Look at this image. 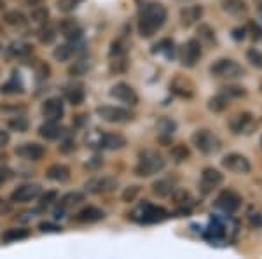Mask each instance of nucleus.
<instances>
[{"label":"nucleus","instance_id":"obj_1","mask_svg":"<svg viewBox=\"0 0 262 259\" xmlns=\"http://www.w3.org/2000/svg\"><path fill=\"white\" fill-rule=\"evenodd\" d=\"M166 16L168 12L161 4L150 2L147 6H143L140 11V18H138V32H140V35L145 37V39L152 37L164 25Z\"/></svg>","mask_w":262,"mask_h":259},{"label":"nucleus","instance_id":"obj_2","mask_svg":"<svg viewBox=\"0 0 262 259\" xmlns=\"http://www.w3.org/2000/svg\"><path fill=\"white\" fill-rule=\"evenodd\" d=\"M166 161L159 152L156 151H145L140 154V160H138L137 167H135V173L138 177H150L154 173H159L164 168Z\"/></svg>","mask_w":262,"mask_h":259},{"label":"nucleus","instance_id":"obj_3","mask_svg":"<svg viewBox=\"0 0 262 259\" xmlns=\"http://www.w3.org/2000/svg\"><path fill=\"white\" fill-rule=\"evenodd\" d=\"M192 146L196 147L198 151L203 152V154L210 156V154H217L222 147L221 138L215 133H212L210 130H198L192 133Z\"/></svg>","mask_w":262,"mask_h":259},{"label":"nucleus","instance_id":"obj_4","mask_svg":"<svg viewBox=\"0 0 262 259\" xmlns=\"http://www.w3.org/2000/svg\"><path fill=\"white\" fill-rule=\"evenodd\" d=\"M88 146L93 149H122L126 146V138L119 133H101L95 131L90 138H88Z\"/></svg>","mask_w":262,"mask_h":259},{"label":"nucleus","instance_id":"obj_5","mask_svg":"<svg viewBox=\"0 0 262 259\" xmlns=\"http://www.w3.org/2000/svg\"><path fill=\"white\" fill-rule=\"evenodd\" d=\"M168 217V212L163 209V207H158V205H152V203L145 202L142 203L138 209L133 210L131 214V219L133 221H138V223H145V224H150V223H161Z\"/></svg>","mask_w":262,"mask_h":259},{"label":"nucleus","instance_id":"obj_6","mask_svg":"<svg viewBox=\"0 0 262 259\" xmlns=\"http://www.w3.org/2000/svg\"><path fill=\"white\" fill-rule=\"evenodd\" d=\"M210 72L215 77H222V79H232V77H239V75L245 74V69L242 65H238L236 62L227 60V58H222V60L215 62L212 67H210Z\"/></svg>","mask_w":262,"mask_h":259},{"label":"nucleus","instance_id":"obj_7","mask_svg":"<svg viewBox=\"0 0 262 259\" xmlns=\"http://www.w3.org/2000/svg\"><path fill=\"white\" fill-rule=\"evenodd\" d=\"M96 114L107 123H114V125H121V123H128L133 119V114L128 109L114 107V105H101L96 109Z\"/></svg>","mask_w":262,"mask_h":259},{"label":"nucleus","instance_id":"obj_8","mask_svg":"<svg viewBox=\"0 0 262 259\" xmlns=\"http://www.w3.org/2000/svg\"><path fill=\"white\" fill-rule=\"evenodd\" d=\"M201 58V42L198 39H189L180 49V62L184 67H194Z\"/></svg>","mask_w":262,"mask_h":259},{"label":"nucleus","instance_id":"obj_9","mask_svg":"<svg viewBox=\"0 0 262 259\" xmlns=\"http://www.w3.org/2000/svg\"><path fill=\"white\" fill-rule=\"evenodd\" d=\"M117 181L114 177H93L84 184V189L91 194H105L111 193L112 189H116Z\"/></svg>","mask_w":262,"mask_h":259},{"label":"nucleus","instance_id":"obj_10","mask_svg":"<svg viewBox=\"0 0 262 259\" xmlns=\"http://www.w3.org/2000/svg\"><path fill=\"white\" fill-rule=\"evenodd\" d=\"M239 203H242V198H239L234 191L227 189L219 194L215 205H217V209H221L224 214H234V212L239 209Z\"/></svg>","mask_w":262,"mask_h":259},{"label":"nucleus","instance_id":"obj_11","mask_svg":"<svg viewBox=\"0 0 262 259\" xmlns=\"http://www.w3.org/2000/svg\"><path fill=\"white\" fill-rule=\"evenodd\" d=\"M40 186L39 184H23L16 188L11 194V202L14 203H28L32 200L40 196Z\"/></svg>","mask_w":262,"mask_h":259},{"label":"nucleus","instance_id":"obj_12","mask_svg":"<svg viewBox=\"0 0 262 259\" xmlns=\"http://www.w3.org/2000/svg\"><path fill=\"white\" fill-rule=\"evenodd\" d=\"M111 96H114L116 100H119V102H122V104H126V105H137L138 104L137 91H135L133 88H131L129 84H126V83L114 84L112 90H111Z\"/></svg>","mask_w":262,"mask_h":259},{"label":"nucleus","instance_id":"obj_13","mask_svg":"<svg viewBox=\"0 0 262 259\" xmlns=\"http://www.w3.org/2000/svg\"><path fill=\"white\" fill-rule=\"evenodd\" d=\"M40 112H42V116H44L46 119H49V121H60L61 116H63V112H65L61 98H58V96L48 98V100L44 102V104H42Z\"/></svg>","mask_w":262,"mask_h":259},{"label":"nucleus","instance_id":"obj_14","mask_svg":"<svg viewBox=\"0 0 262 259\" xmlns=\"http://www.w3.org/2000/svg\"><path fill=\"white\" fill-rule=\"evenodd\" d=\"M16 154L27 161H39L44 158L46 149H44V146H40V144H37V142H27L16 147Z\"/></svg>","mask_w":262,"mask_h":259},{"label":"nucleus","instance_id":"obj_15","mask_svg":"<svg viewBox=\"0 0 262 259\" xmlns=\"http://www.w3.org/2000/svg\"><path fill=\"white\" fill-rule=\"evenodd\" d=\"M222 165H224V168H227L232 173H248L250 172V161L242 154H236V152L227 154L226 158L222 160Z\"/></svg>","mask_w":262,"mask_h":259},{"label":"nucleus","instance_id":"obj_16","mask_svg":"<svg viewBox=\"0 0 262 259\" xmlns=\"http://www.w3.org/2000/svg\"><path fill=\"white\" fill-rule=\"evenodd\" d=\"M229 126L234 133H252V130L255 128V119H253L250 112H242L232 117L229 121Z\"/></svg>","mask_w":262,"mask_h":259},{"label":"nucleus","instance_id":"obj_17","mask_svg":"<svg viewBox=\"0 0 262 259\" xmlns=\"http://www.w3.org/2000/svg\"><path fill=\"white\" fill-rule=\"evenodd\" d=\"M222 181H224V177H222V173L219 172V170L205 168V170H203V173H201L200 186H201L203 193H210V191H213L215 188H219V186L222 184Z\"/></svg>","mask_w":262,"mask_h":259},{"label":"nucleus","instance_id":"obj_18","mask_svg":"<svg viewBox=\"0 0 262 259\" xmlns=\"http://www.w3.org/2000/svg\"><path fill=\"white\" fill-rule=\"evenodd\" d=\"M58 28H60L61 35L67 37V39H70V41H79L82 35L81 25H79L75 19H61L60 25H58Z\"/></svg>","mask_w":262,"mask_h":259},{"label":"nucleus","instance_id":"obj_19","mask_svg":"<svg viewBox=\"0 0 262 259\" xmlns=\"http://www.w3.org/2000/svg\"><path fill=\"white\" fill-rule=\"evenodd\" d=\"M105 219V212L98 209V207H84L82 210L77 212V215H75V221H79V223H98V221H103Z\"/></svg>","mask_w":262,"mask_h":259},{"label":"nucleus","instance_id":"obj_20","mask_svg":"<svg viewBox=\"0 0 262 259\" xmlns=\"http://www.w3.org/2000/svg\"><path fill=\"white\" fill-rule=\"evenodd\" d=\"M70 175H72V172H70V168L67 167V165H63V163H54V165H51V167L48 168V172H46V177H48L49 181H53V182H67V181H70Z\"/></svg>","mask_w":262,"mask_h":259},{"label":"nucleus","instance_id":"obj_21","mask_svg":"<svg viewBox=\"0 0 262 259\" xmlns=\"http://www.w3.org/2000/svg\"><path fill=\"white\" fill-rule=\"evenodd\" d=\"M170 88L177 96H180V98H192V95H194L192 83L184 77H175Z\"/></svg>","mask_w":262,"mask_h":259},{"label":"nucleus","instance_id":"obj_22","mask_svg":"<svg viewBox=\"0 0 262 259\" xmlns=\"http://www.w3.org/2000/svg\"><path fill=\"white\" fill-rule=\"evenodd\" d=\"M39 135L46 140H56L63 135V126L58 125V121H46L39 126Z\"/></svg>","mask_w":262,"mask_h":259},{"label":"nucleus","instance_id":"obj_23","mask_svg":"<svg viewBox=\"0 0 262 259\" xmlns=\"http://www.w3.org/2000/svg\"><path fill=\"white\" fill-rule=\"evenodd\" d=\"M203 14V7L201 6H189L185 9H182L180 12V19L184 27H191V25L196 23L198 19L201 18Z\"/></svg>","mask_w":262,"mask_h":259},{"label":"nucleus","instance_id":"obj_24","mask_svg":"<svg viewBox=\"0 0 262 259\" xmlns=\"http://www.w3.org/2000/svg\"><path fill=\"white\" fill-rule=\"evenodd\" d=\"M77 44H75V41H72V44H61L58 46L56 49H54L53 56L56 62H69L72 56H74L75 53H77Z\"/></svg>","mask_w":262,"mask_h":259},{"label":"nucleus","instance_id":"obj_25","mask_svg":"<svg viewBox=\"0 0 262 259\" xmlns=\"http://www.w3.org/2000/svg\"><path fill=\"white\" fill-rule=\"evenodd\" d=\"M30 236V231L25 228H9L6 229V231L2 233V236H0V240L4 242V244H11V242H18V240H25Z\"/></svg>","mask_w":262,"mask_h":259},{"label":"nucleus","instance_id":"obj_26","mask_svg":"<svg viewBox=\"0 0 262 259\" xmlns=\"http://www.w3.org/2000/svg\"><path fill=\"white\" fill-rule=\"evenodd\" d=\"M222 9L232 16H242L248 11L245 0H222Z\"/></svg>","mask_w":262,"mask_h":259},{"label":"nucleus","instance_id":"obj_27","mask_svg":"<svg viewBox=\"0 0 262 259\" xmlns=\"http://www.w3.org/2000/svg\"><path fill=\"white\" fill-rule=\"evenodd\" d=\"M67 95V100L69 104L72 105H81L84 98H86V91H84V86L82 84H74V86H69L65 91Z\"/></svg>","mask_w":262,"mask_h":259},{"label":"nucleus","instance_id":"obj_28","mask_svg":"<svg viewBox=\"0 0 262 259\" xmlns=\"http://www.w3.org/2000/svg\"><path fill=\"white\" fill-rule=\"evenodd\" d=\"M173 189H175V182L170 181V179H161V181H158V182L152 184V193L159 198L170 196V194L173 193Z\"/></svg>","mask_w":262,"mask_h":259},{"label":"nucleus","instance_id":"obj_29","mask_svg":"<svg viewBox=\"0 0 262 259\" xmlns=\"http://www.w3.org/2000/svg\"><path fill=\"white\" fill-rule=\"evenodd\" d=\"M4 23L9 25V27H25L28 23L27 16L21 11H7L4 12Z\"/></svg>","mask_w":262,"mask_h":259},{"label":"nucleus","instance_id":"obj_30","mask_svg":"<svg viewBox=\"0 0 262 259\" xmlns=\"http://www.w3.org/2000/svg\"><path fill=\"white\" fill-rule=\"evenodd\" d=\"M227 105H229V96L224 95V93L215 95L213 98H210L208 102V109L212 110V112H222V110L227 109Z\"/></svg>","mask_w":262,"mask_h":259},{"label":"nucleus","instance_id":"obj_31","mask_svg":"<svg viewBox=\"0 0 262 259\" xmlns=\"http://www.w3.org/2000/svg\"><path fill=\"white\" fill-rule=\"evenodd\" d=\"M82 202H84V194L79 193V191H72V193H67L65 196H61L60 207L61 209H70V207L79 205Z\"/></svg>","mask_w":262,"mask_h":259},{"label":"nucleus","instance_id":"obj_32","mask_svg":"<svg viewBox=\"0 0 262 259\" xmlns=\"http://www.w3.org/2000/svg\"><path fill=\"white\" fill-rule=\"evenodd\" d=\"M9 53L12 54V56H18V58H25L28 56V54L32 53V46L27 44V42H12V44L9 46Z\"/></svg>","mask_w":262,"mask_h":259},{"label":"nucleus","instance_id":"obj_33","mask_svg":"<svg viewBox=\"0 0 262 259\" xmlns=\"http://www.w3.org/2000/svg\"><path fill=\"white\" fill-rule=\"evenodd\" d=\"M0 93H2V95H16V93H23V86H21L18 77H12L0 86Z\"/></svg>","mask_w":262,"mask_h":259},{"label":"nucleus","instance_id":"obj_34","mask_svg":"<svg viewBox=\"0 0 262 259\" xmlns=\"http://www.w3.org/2000/svg\"><path fill=\"white\" fill-rule=\"evenodd\" d=\"M7 126H9V130L12 131H19V133H23V131H27L28 130V119L25 116H12L9 121H7Z\"/></svg>","mask_w":262,"mask_h":259},{"label":"nucleus","instance_id":"obj_35","mask_svg":"<svg viewBox=\"0 0 262 259\" xmlns=\"http://www.w3.org/2000/svg\"><path fill=\"white\" fill-rule=\"evenodd\" d=\"M37 37H39L40 44H53L54 39H56V28L51 27V25H46L39 30Z\"/></svg>","mask_w":262,"mask_h":259},{"label":"nucleus","instance_id":"obj_36","mask_svg":"<svg viewBox=\"0 0 262 259\" xmlns=\"http://www.w3.org/2000/svg\"><path fill=\"white\" fill-rule=\"evenodd\" d=\"M171 158L177 161V163H182V161H185L191 156V151L187 149V146H184V144H177V146L171 147Z\"/></svg>","mask_w":262,"mask_h":259},{"label":"nucleus","instance_id":"obj_37","mask_svg":"<svg viewBox=\"0 0 262 259\" xmlns=\"http://www.w3.org/2000/svg\"><path fill=\"white\" fill-rule=\"evenodd\" d=\"M154 53H163L166 58H171L173 56V41L171 39H163L159 41L158 44L154 46Z\"/></svg>","mask_w":262,"mask_h":259},{"label":"nucleus","instance_id":"obj_38","mask_svg":"<svg viewBox=\"0 0 262 259\" xmlns=\"http://www.w3.org/2000/svg\"><path fill=\"white\" fill-rule=\"evenodd\" d=\"M126 53H128V44H126L122 39H117L114 41L111 44V58H117V56H126Z\"/></svg>","mask_w":262,"mask_h":259},{"label":"nucleus","instance_id":"obj_39","mask_svg":"<svg viewBox=\"0 0 262 259\" xmlns=\"http://www.w3.org/2000/svg\"><path fill=\"white\" fill-rule=\"evenodd\" d=\"M30 18H32V21H35V23H46V21H48V18H49L48 7H44V6L33 7L32 12H30Z\"/></svg>","mask_w":262,"mask_h":259},{"label":"nucleus","instance_id":"obj_40","mask_svg":"<svg viewBox=\"0 0 262 259\" xmlns=\"http://www.w3.org/2000/svg\"><path fill=\"white\" fill-rule=\"evenodd\" d=\"M175 128H177V125L171 119H168V117H161L158 123V130L161 135H168V137H171Z\"/></svg>","mask_w":262,"mask_h":259},{"label":"nucleus","instance_id":"obj_41","mask_svg":"<svg viewBox=\"0 0 262 259\" xmlns=\"http://www.w3.org/2000/svg\"><path fill=\"white\" fill-rule=\"evenodd\" d=\"M82 2L84 0H58L56 7H58V11H61V12H72L77 9Z\"/></svg>","mask_w":262,"mask_h":259},{"label":"nucleus","instance_id":"obj_42","mask_svg":"<svg viewBox=\"0 0 262 259\" xmlns=\"http://www.w3.org/2000/svg\"><path fill=\"white\" fill-rule=\"evenodd\" d=\"M198 33H200V39L205 41L206 44H215V32L208 27V25H200Z\"/></svg>","mask_w":262,"mask_h":259},{"label":"nucleus","instance_id":"obj_43","mask_svg":"<svg viewBox=\"0 0 262 259\" xmlns=\"http://www.w3.org/2000/svg\"><path fill=\"white\" fill-rule=\"evenodd\" d=\"M88 70H90V63H88L86 60H79L69 69V74L70 75H84Z\"/></svg>","mask_w":262,"mask_h":259},{"label":"nucleus","instance_id":"obj_44","mask_svg":"<svg viewBox=\"0 0 262 259\" xmlns=\"http://www.w3.org/2000/svg\"><path fill=\"white\" fill-rule=\"evenodd\" d=\"M112 63H111V70L116 72V74H122L128 69V62H126V56H117V58H112Z\"/></svg>","mask_w":262,"mask_h":259},{"label":"nucleus","instance_id":"obj_45","mask_svg":"<svg viewBox=\"0 0 262 259\" xmlns=\"http://www.w3.org/2000/svg\"><path fill=\"white\" fill-rule=\"evenodd\" d=\"M247 58H248V62H250L253 67H257V69H262V53H260V51L250 49L247 53Z\"/></svg>","mask_w":262,"mask_h":259},{"label":"nucleus","instance_id":"obj_46","mask_svg":"<svg viewBox=\"0 0 262 259\" xmlns=\"http://www.w3.org/2000/svg\"><path fill=\"white\" fill-rule=\"evenodd\" d=\"M138 193H140V186H131V188H128L122 193V202H133L138 196Z\"/></svg>","mask_w":262,"mask_h":259},{"label":"nucleus","instance_id":"obj_47","mask_svg":"<svg viewBox=\"0 0 262 259\" xmlns=\"http://www.w3.org/2000/svg\"><path fill=\"white\" fill-rule=\"evenodd\" d=\"M56 200H58V193H56V191H48V193L40 196V205L42 207H49V205H53Z\"/></svg>","mask_w":262,"mask_h":259},{"label":"nucleus","instance_id":"obj_48","mask_svg":"<svg viewBox=\"0 0 262 259\" xmlns=\"http://www.w3.org/2000/svg\"><path fill=\"white\" fill-rule=\"evenodd\" d=\"M39 229L42 233H58V231H61V226H58V224H54V223H49V221H42L39 224Z\"/></svg>","mask_w":262,"mask_h":259},{"label":"nucleus","instance_id":"obj_49","mask_svg":"<svg viewBox=\"0 0 262 259\" xmlns=\"http://www.w3.org/2000/svg\"><path fill=\"white\" fill-rule=\"evenodd\" d=\"M247 28H248V32H250V35H252L253 41H260L262 39V30H260V27L255 23V21H250Z\"/></svg>","mask_w":262,"mask_h":259},{"label":"nucleus","instance_id":"obj_50","mask_svg":"<svg viewBox=\"0 0 262 259\" xmlns=\"http://www.w3.org/2000/svg\"><path fill=\"white\" fill-rule=\"evenodd\" d=\"M226 95L227 96H245V90L239 86H227L226 88Z\"/></svg>","mask_w":262,"mask_h":259},{"label":"nucleus","instance_id":"obj_51","mask_svg":"<svg viewBox=\"0 0 262 259\" xmlns=\"http://www.w3.org/2000/svg\"><path fill=\"white\" fill-rule=\"evenodd\" d=\"M9 131H6V130H0V147H4V146H7L9 144Z\"/></svg>","mask_w":262,"mask_h":259},{"label":"nucleus","instance_id":"obj_52","mask_svg":"<svg viewBox=\"0 0 262 259\" xmlns=\"http://www.w3.org/2000/svg\"><path fill=\"white\" fill-rule=\"evenodd\" d=\"M74 149H75V146L72 144V140H65V142H63L61 146H60V151L61 152H72Z\"/></svg>","mask_w":262,"mask_h":259},{"label":"nucleus","instance_id":"obj_53","mask_svg":"<svg viewBox=\"0 0 262 259\" xmlns=\"http://www.w3.org/2000/svg\"><path fill=\"white\" fill-rule=\"evenodd\" d=\"M12 177V172L9 168H4V167H0V182L2 181H9Z\"/></svg>","mask_w":262,"mask_h":259},{"label":"nucleus","instance_id":"obj_54","mask_svg":"<svg viewBox=\"0 0 262 259\" xmlns=\"http://www.w3.org/2000/svg\"><path fill=\"white\" fill-rule=\"evenodd\" d=\"M245 32H247L245 28H236L234 33H232V37H234L236 41H239V39H243V37H245Z\"/></svg>","mask_w":262,"mask_h":259},{"label":"nucleus","instance_id":"obj_55","mask_svg":"<svg viewBox=\"0 0 262 259\" xmlns=\"http://www.w3.org/2000/svg\"><path fill=\"white\" fill-rule=\"evenodd\" d=\"M4 210H9V205L6 203V200L0 198V212H4Z\"/></svg>","mask_w":262,"mask_h":259},{"label":"nucleus","instance_id":"obj_56","mask_svg":"<svg viewBox=\"0 0 262 259\" xmlns=\"http://www.w3.org/2000/svg\"><path fill=\"white\" fill-rule=\"evenodd\" d=\"M4 7H6V2H4V0H0V12L4 11Z\"/></svg>","mask_w":262,"mask_h":259},{"label":"nucleus","instance_id":"obj_57","mask_svg":"<svg viewBox=\"0 0 262 259\" xmlns=\"http://www.w3.org/2000/svg\"><path fill=\"white\" fill-rule=\"evenodd\" d=\"M259 14H260V18H262V4L259 6Z\"/></svg>","mask_w":262,"mask_h":259},{"label":"nucleus","instance_id":"obj_58","mask_svg":"<svg viewBox=\"0 0 262 259\" xmlns=\"http://www.w3.org/2000/svg\"><path fill=\"white\" fill-rule=\"evenodd\" d=\"M0 51H2V44H0Z\"/></svg>","mask_w":262,"mask_h":259},{"label":"nucleus","instance_id":"obj_59","mask_svg":"<svg viewBox=\"0 0 262 259\" xmlns=\"http://www.w3.org/2000/svg\"><path fill=\"white\" fill-rule=\"evenodd\" d=\"M0 32H2V27H0Z\"/></svg>","mask_w":262,"mask_h":259}]
</instances>
